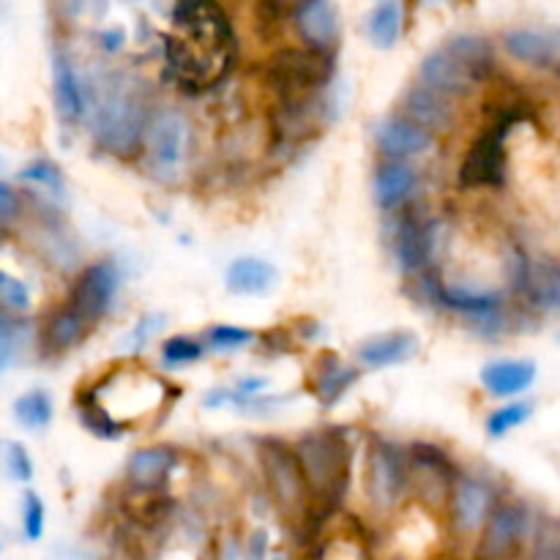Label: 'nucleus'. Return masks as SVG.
<instances>
[{
	"label": "nucleus",
	"mask_w": 560,
	"mask_h": 560,
	"mask_svg": "<svg viewBox=\"0 0 560 560\" xmlns=\"http://www.w3.org/2000/svg\"><path fill=\"white\" fill-rule=\"evenodd\" d=\"M167 63L175 80L191 91H206L230 74L235 63V36L213 0H184L175 9Z\"/></svg>",
	"instance_id": "obj_1"
},
{
	"label": "nucleus",
	"mask_w": 560,
	"mask_h": 560,
	"mask_svg": "<svg viewBox=\"0 0 560 560\" xmlns=\"http://www.w3.org/2000/svg\"><path fill=\"white\" fill-rule=\"evenodd\" d=\"M312 495L320 501H339L348 487V443L337 430H315L295 443Z\"/></svg>",
	"instance_id": "obj_2"
},
{
	"label": "nucleus",
	"mask_w": 560,
	"mask_h": 560,
	"mask_svg": "<svg viewBox=\"0 0 560 560\" xmlns=\"http://www.w3.org/2000/svg\"><path fill=\"white\" fill-rule=\"evenodd\" d=\"M98 142L118 156H129L140 140H145L148 118L142 104L131 96L126 88H107L96 104V120H93Z\"/></svg>",
	"instance_id": "obj_3"
},
{
	"label": "nucleus",
	"mask_w": 560,
	"mask_h": 560,
	"mask_svg": "<svg viewBox=\"0 0 560 560\" xmlns=\"http://www.w3.org/2000/svg\"><path fill=\"white\" fill-rule=\"evenodd\" d=\"M148 164L159 178H178L191 156V124L180 109H159L145 129Z\"/></svg>",
	"instance_id": "obj_4"
},
{
	"label": "nucleus",
	"mask_w": 560,
	"mask_h": 560,
	"mask_svg": "<svg viewBox=\"0 0 560 560\" xmlns=\"http://www.w3.org/2000/svg\"><path fill=\"white\" fill-rule=\"evenodd\" d=\"M334 74V60L320 49H282L268 63V85L284 98H301L320 91Z\"/></svg>",
	"instance_id": "obj_5"
},
{
	"label": "nucleus",
	"mask_w": 560,
	"mask_h": 560,
	"mask_svg": "<svg viewBox=\"0 0 560 560\" xmlns=\"http://www.w3.org/2000/svg\"><path fill=\"white\" fill-rule=\"evenodd\" d=\"M410 485V463L383 438H372L366 454V495L381 512H388L399 503Z\"/></svg>",
	"instance_id": "obj_6"
},
{
	"label": "nucleus",
	"mask_w": 560,
	"mask_h": 560,
	"mask_svg": "<svg viewBox=\"0 0 560 560\" xmlns=\"http://www.w3.org/2000/svg\"><path fill=\"white\" fill-rule=\"evenodd\" d=\"M517 118H506L492 124L485 135L474 140V145L465 153V162L459 167V184L465 189L476 186H501L506 180V135Z\"/></svg>",
	"instance_id": "obj_7"
},
{
	"label": "nucleus",
	"mask_w": 560,
	"mask_h": 560,
	"mask_svg": "<svg viewBox=\"0 0 560 560\" xmlns=\"http://www.w3.org/2000/svg\"><path fill=\"white\" fill-rule=\"evenodd\" d=\"M262 474H266L268 490L277 498L279 506L284 512H301L306 503V495H312L310 485H306L304 468L295 454V448L284 446L279 441L262 443Z\"/></svg>",
	"instance_id": "obj_8"
},
{
	"label": "nucleus",
	"mask_w": 560,
	"mask_h": 560,
	"mask_svg": "<svg viewBox=\"0 0 560 560\" xmlns=\"http://www.w3.org/2000/svg\"><path fill=\"white\" fill-rule=\"evenodd\" d=\"M118 284L120 277L115 262L98 260L80 273V279L74 282V290H71L69 304L77 306L93 323L107 315L109 304H113L115 293H118Z\"/></svg>",
	"instance_id": "obj_9"
},
{
	"label": "nucleus",
	"mask_w": 560,
	"mask_h": 560,
	"mask_svg": "<svg viewBox=\"0 0 560 560\" xmlns=\"http://www.w3.org/2000/svg\"><path fill=\"white\" fill-rule=\"evenodd\" d=\"M528 509L520 506V503L495 506L485 525V536H481V556L487 560L509 558L523 545L525 534H528Z\"/></svg>",
	"instance_id": "obj_10"
},
{
	"label": "nucleus",
	"mask_w": 560,
	"mask_h": 560,
	"mask_svg": "<svg viewBox=\"0 0 560 560\" xmlns=\"http://www.w3.org/2000/svg\"><path fill=\"white\" fill-rule=\"evenodd\" d=\"M410 481L424 501L452 498L454 468L446 454L435 446H413L410 452Z\"/></svg>",
	"instance_id": "obj_11"
},
{
	"label": "nucleus",
	"mask_w": 560,
	"mask_h": 560,
	"mask_svg": "<svg viewBox=\"0 0 560 560\" xmlns=\"http://www.w3.org/2000/svg\"><path fill=\"white\" fill-rule=\"evenodd\" d=\"M293 22L306 47L320 49V52L337 47L339 14L331 0H301L293 11Z\"/></svg>",
	"instance_id": "obj_12"
},
{
	"label": "nucleus",
	"mask_w": 560,
	"mask_h": 560,
	"mask_svg": "<svg viewBox=\"0 0 560 560\" xmlns=\"http://www.w3.org/2000/svg\"><path fill=\"white\" fill-rule=\"evenodd\" d=\"M452 520L457 530L463 534H476L481 525L490 520L492 506V492L485 481L474 479V476H457L452 490Z\"/></svg>",
	"instance_id": "obj_13"
},
{
	"label": "nucleus",
	"mask_w": 560,
	"mask_h": 560,
	"mask_svg": "<svg viewBox=\"0 0 560 560\" xmlns=\"http://www.w3.org/2000/svg\"><path fill=\"white\" fill-rule=\"evenodd\" d=\"M419 80L424 82V85L435 88L443 96H468L476 88V82H479V77H476L468 66L459 63V60L443 47L421 60Z\"/></svg>",
	"instance_id": "obj_14"
},
{
	"label": "nucleus",
	"mask_w": 560,
	"mask_h": 560,
	"mask_svg": "<svg viewBox=\"0 0 560 560\" xmlns=\"http://www.w3.org/2000/svg\"><path fill=\"white\" fill-rule=\"evenodd\" d=\"M377 145L386 156L410 159L430 153L435 145V137L416 120H388L377 129Z\"/></svg>",
	"instance_id": "obj_15"
},
{
	"label": "nucleus",
	"mask_w": 560,
	"mask_h": 560,
	"mask_svg": "<svg viewBox=\"0 0 560 560\" xmlns=\"http://www.w3.org/2000/svg\"><path fill=\"white\" fill-rule=\"evenodd\" d=\"M405 113H408L410 120H416V124L430 131H446L454 120V107L448 96L438 93L435 88L424 85V82L408 88V93H405Z\"/></svg>",
	"instance_id": "obj_16"
},
{
	"label": "nucleus",
	"mask_w": 560,
	"mask_h": 560,
	"mask_svg": "<svg viewBox=\"0 0 560 560\" xmlns=\"http://www.w3.org/2000/svg\"><path fill=\"white\" fill-rule=\"evenodd\" d=\"M88 328H91V320H88L77 306H60V310H55L52 315L47 317V323H44V350L52 355L66 353V350H71L82 337H85Z\"/></svg>",
	"instance_id": "obj_17"
},
{
	"label": "nucleus",
	"mask_w": 560,
	"mask_h": 560,
	"mask_svg": "<svg viewBox=\"0 0 560 560\" xmlns=\"http://www.w3.org/2000/svg\"><path fill=\"white\" fill-rule=\"evenodd\" d=\"M536 381L534 361H495L481 370V383L492 397H517Z\"/></svg>",
	"instance_id": "obj_18"
},
{
	"label": "nucleus",
	"mask_w": 560,
	"mask_h": 560,
	"mask_svg": "<svg viewBox=\"0 0 560 560\" xmlns=\"http://www.w3.org/2000/svg\"><path fill=\"white\" fill-rule=\"evenodd\" d=\"M279 271L260 257H238L228 268V290L235 295H260L277 284Z\"/></svg>",
	"instance_id": "obj_19"
},
{
	"label": "nucleus",
	"mask_w": 560,
	"mask_h": 560,
	"mask_svg": "<svg viewBox=\"0 0 560 560\" xmlns=\"http://www.w3.org/2000/svg\"><path fill=\"white\" fill-rule=\"evenodd\" d=\"M503 47L512 55L514 60L528 66H547L556 60L558 55V38H552L550 33L534 31V27H517V31H509L503 36Z\"/></svg>",
	"instance_id": "obj_20"
},
{
	"label": "nucleus",
	"mask_w": 560,
	"mask_h": 560,
	"mask_svg": "<svg viewBox=\"0 0 560 560\" xmlns=\"http://www.w3.org/2000/svg\"><path fill=\"white\" fill-rule=\"evenodd\" d=\"M523 295L539 312H560V266L552 260H530Z\"/></svg>",
	"instance_id": "obj_21"
},
{
	"label": "nucleus",
	"mask_w": 560,
	"mask_h": 560,
	"mask_svg": "<svg viewBox=\"0 0 560 560\" xmlns=\"http://www.w3.org/2000/svg\"><path fill=\"white\" fill-rule=\"evenodd\" d=\"M419 342L413 334L397 331V334H383V337L370 339L359 348V361L372 370H383V366H394L408 361L416 353Z\"/></svg>",
	"instance_id": "obj_22"
},
{
	"label": "nucleus",
	"mask_w": 560,
	"mask_h": 560,
	"mask_svg": "<svg viewBox=\"0 0 560 560\" xmlns=\"http://www.w3.org/2000/svg\"><path fill=\"white\" fill-rule=\"evenodd\" d=\"M435 295L448 310L463 312L468 317H481V320L495 317L498 306H501V293H495V290H474L465 288V284H443V288L435 290Z\"/></svg>",
	"instance_id": "obj_23"
},
{
	"label": "nucleus",
	"mask_w": 560,
	"mask_h": 560,
	"mask_svg": "<svg viewBox=\"0 0 560 560\" xmlns=\"http://www.w3.org/2000/svg\"><path fill=\"white\" fill-rule=\"evenodd\" d=\"M432 230L435 228H421L410 219L399 222L394 235V255L405 271H421L432 260Z\"/></svg>",
	"instance_id": "obj_24"
},
{
	"label": "nucleus",
	"mask_w": 560,
	"mask_h": 560,
	"mask_svg": "<svg viewBox=\"0 0 560 560\" xmlns=\"http://www.w3.org/2000/svg\"><path fill=\"white\" fill-rule=\"evenodd\" d=\"M52 91H55V107L66 124H77L85 113V98H82L80 80H77L74 69L66 58H55L52 63Z\"/></svg>",
	"instance_id": "obj_25"
},
{
	"label": "nucleus",
	"mask_w": 560,
	"mask_h": 560,
	"mask_svg": "<svg viewBox=\"0 0 560 560\" xmlns=\"http://www.w3.org/2000/svg\"><path fill=\"white\" fill-rule=\"evenodd\" d=\"M175 465L173 448H140L135 457L129 459V481L140 490H156Z\"/></svg>",
	"instance_id": "obj_26"
},
{
	"label": "nucleus",
	"mask_w": 560,
	"mask_h": 560,
	"mask_svg": "<svg viewBox=\"0 0 560 560\" xmlns=\"http://www.w3.org/2000/svg\"><path fill=\"white\" fill-rule=\"evenodd\" d=\"M416 189V170L402 162L383 164L375 173V200L383 208H397Z\"/></svg>",
	"instance_id": "obj_27"
},
{
	"label": "nucleus",
	"mask_w": 560,
	"mask_h": 560,
	"mask_svg": "<svg viewBox=\"0 0 560 560\" xmlns=\"http://www.w3.org/2000/svg\"><path fill=\"white\" fill-rule=\"evenodd\" d=\"M448 52L454 55V58L459 60L463 66H468L470 71H474L479 80H485L487 74H490L492 69V47L487 38L481 36H470V33H465V36H454L452 42L446 44Z\"/></svg>",
	"instance_id": "obj_28"
},
{
	"label": "nucleus",
	"mask_w": 560,
	"mask_h": 560,
	"mask_svg": "<svg viewBox=\"0 0 560 560\" xmlns=\"http://www.w3.org/2000/svg\"><path fill=\"white\" fill-rule=\"evenodd\" d=\"M399 33H402V5L399 0H383L370 16V38L377 47L388 49L397 44Z\"/></svg>",
	"instance_id": "obj_29"
},
{
	"label": "nucleus",
	"mask_w": 560,
	"mask_h": 560,
	"mask_svg": "<svg viewBox=\"0 0 560 560\" xmlns=\"http://www.w3.org/2000/svg\"><path fill=\"white\" fill-rule=\"evenodd\" d=\"M14 419L25 430H44L52 421V399L44 392H27L14 402Z\"/></svg>",
	"instance_id": "obj_30"
},
{
	"label": "nucleus",
	"mask_w": 560,
	"mask_h": 560,
	"mask_svg": "<svg viewBox=\"0 0 560 560\" xmlns=\"http://www.w3.org/2000/svg\"><path fill=\"white\" fill-rule=\"evenodd\" d=\"M355 381H359V370H350V366H342L337 364V361H331V366L323 370L320 381L315 383L317 399H320L323 405H334L350 386H353Z\"/></svg>",
	"instance_id": "obj_31"
},
{
	"label": "nucleus",
	"mask_w": 560,
	"mask_h": 560,
	"mask_svg": "<svg viewBox=\"0 0 560 560\" xmlns=\"http://www.w3.org/2000/svg\"><path fill=\"white\" fill-rule=\"evenodd\" d=\"M528 419H530V405H525V402L506 405V408L495 410V413L487 419V432H490L492 438H503L506 432H512L514 427L525 424Z\"/></svg>",
	"instance_id": "obj_32"
},
{
	"label": "nucleus",
	"mask_w": 560,
	"mask_h": 560,
	"mask_svg": "<svg viewBox=\"0 0 560 560\" xmlns=\"http://www.w3.org/2000/svg\"><path fill=\"white\" fill-rule=\"evenodd\" d=\"M530 560H560V520H547L539 525Z\"/></svg>",
	"instance_id": "obj_33"
},
{
	"label": "nucleus",
	"mask_w": 560,
	"mask_h": 560,
	"mask_svg": "<svg viewBox=\"0 0 560 560\" xmlns=\"http://www.w3.org/2000/svg\"><path fill=\"white\" fill-rule=\"evenodd\" d=\"M255 339V334L249 328H235V326H213L208 328L206 342L213 350H238Z\"/></svg>",
	"instance_id": "obj_34"
},
{
	"label": "nucleus",
	"mask_w": 560,
	"mask_h": 560,
	"mask_svg": "<svg viewBox=\"0 0 560 560\" xmlns=\"http://www.w3.org/2000/svg\"><path fill=\"white\" fill-rule=\"evenodd\" d=\"M202 355V345L195 342V339H186V337H175L170 342H164L162 348V359L164 364L170 366H180V364H191Z\"/></svg>",
	"instance_id": "obj_35"
},
{
	"label": "nucleus",
	"mask_w": 560,
	"mask_h": 560,
	"mask_svg": "<svg viewBox=\"0 0 560 560\" xmlns=\"http://www.w3.org/2000/svg\"><path fill=\"white\" fill-rule=\"evenodd\" d=\"M44 517H47V512H44L42 498L36 492H27L25 501H22V530H25V536L31 541L42 539Z\"/></svg>",
	"instance_id": "obj_36"
},
{
	"label": "nucleus",
	"mask_w": 560,
	"mask_h": 560,
	"mask_svg": "<svg viewBox=\"0 0 560 560\" xmlns=\"http://www.w3.org/2000/svg\"><path fill=\"white\" fill-rule=\"evenodd\" d=\"M0 301H3L5 310L25 312L31 306V290L11 273H0Z\"/></svg>",
	"instance_id": "obj_37"
},
{
	"label": "nucleus",
	"mask_w": 560,
	"mask_h": 560,
	"mask_svg": "<svg viewBox=\"0 0 560 560\" xmlns=\"http://www.w3.org/2000/svg\"><path fill=\"white\" fill-rule=\"evenodd\" d=\"M5 470L14 481H31L33 479V463L27 457L25 446L22 443L9 441L5 443Z\"/></svg>",
	"instance_id": "obj_38"
},
{
	"label": "nucleus",
	"mask_w": 560,
	"mask_h": 560,
	"mask_svg": "<svg viewBox=\"0 0 560 560\" xmlns=\"http://www.w3.org/2000/svg\"><path fill=\"white\" fill-rule=\"evenodd\" d=\"M22 178L33 180V184L44 186V189L63 191V178H60V170L52 162H33L31 167H25Z\"/></svg>",
	"instance_id": "obj_39"
},
{
	"label": "nucleus",
	"mask_w": 560,
	"mask_h": 560,
	"mask_svg": "<svg viewBox=\"0 0 560 560\" xmlns=\"http://www.w3.org/2000/svg\"><path fill=\"white\" fill-rule=\"evenodd\" d=\"M16 217V197L14 189L9 184H0V219L3 224H11V219Z\"/></svg>",
	"instance_id": "obj_40"
},
{
	"label": "nucleus",
	"mask_w": 560,
	"mask_h": 560,
	"mask_svg": "<svg viewBox=\"0 0 560 560\" xmlns=\"http://www.w3.org/2000/svg\"><path fill=\"white\" fill-rule=\"evenodd\" d=\"M421 3H427V5H441V3H448V0H421Z\"/></svg>",
	"instance_id": "obj_41"
}]
</instances>
